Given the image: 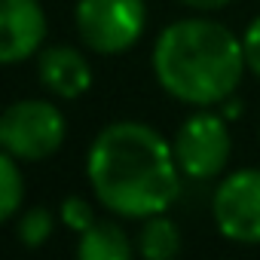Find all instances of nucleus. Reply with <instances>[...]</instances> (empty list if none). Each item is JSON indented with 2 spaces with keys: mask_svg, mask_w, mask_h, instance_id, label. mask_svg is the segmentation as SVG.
Wrapping results in <instances>:
<instances>
[{
  "mask_svg": "<svg viewBox=\"0 0 260 260\" xmlns=\"http://www.w3.org/2000/svg\"><path fill=\"white\" fill-rule=\"evenodd\" d=\"M178 175L175 147L156 128L135 119L101 128L86 156V178L98 202L132 220L169 211L181 190Z\"/></svg>",
  "mask_w": 260,
  "mask_h": 260,
  "instance_id": "nucleus-1",
  "label": "nucleus"
},
{
  "mask_svg": "<svg viewBox=\"0 0 260 260\" xmlns=\"http://www.w3.org/2000/svg\"><path fill=\"white\" fill-rule=\"evenodd\" d=\"M248 61L242 40L211 19H181L169 25L153 46V74L159 86L196 107L223 104L242 83Z\"/></svg>",
  "mask_w": 260,
  "mask_h": 260,
  "instance_id": "nucleus-2",
  "label": "nucleus"
},
{
  "mask_svg": "<svg viewBox=\"0 0 260 260\" xmlns=\"http://www.w3.org/2000/svg\"><path fill=\"white\" fill-rule=\"evenodd\" d=\"M64 116L55 104L40 98H25L7 107L0 116V147L19 162H40L52 156L64 141Z\"/></svg>",
  "mask_w": 260,
  "mask_h": 260,
  "instance_id": "nucleus-3",
  "label": "nucleus"
},
{
  "mask_svg": "<svg viewBox=\"0 0 260 260\" xmlns=\"http://www.w3.org/2000/svg\"><path fill=\"white\" fill-rule=\"evenodd\" d=\"M74 22L89 49L119 55L141 40L147 28V7L144 0H77Z\"/></svg>",
  "mask_w": 260,
  "mask_h": 260,
  "instance_id": "nucleus-4",
  "label": "nucleus"
},
{
  "mask_svg": "<svg viewBox=\"0 0 260 260\" xmlns=\"http://www.w3.org/2000/svg\"><path fill=\"white\" fill-rule=\"evenodd\" d=\"M175 159L181 166V175L193 181H208L217 178L230 159V132L226 122L217 113H193L184 119L178 135L172 141Z\"/></svg>",
  "mask_w": 260,
  "mask_h": 260,
  "instance_id": "nucleus-5",
  "label": "nucleus"
},
{
  "mask_svg": "<svg viewBox=\"0 0 260 260\" xmlns=\"http://www.w3.org/2000/svg\"><path fill=\"white\" fill-rule=\"evenodd\" d=\"M211 214L223 239L260 245V169H242L223 178L214 190Z\"/></svg>",
  "mask_w": 260,
  "mask_h": 260,
  "instance_id": "nucleus-6",
  "label": "nucleus"
},
{
  "mask_svg": "<svg viewBox=\"0 0 260 260\" xmlns=\"http://www.w3.org/2000/svg\"><path fill=\"white\" fill-rule=\"evenodd\" d=\"M46 40V16L40 0H4L0 10V61L16 64L34 55Z\"/></svg>",
  "mask_w": 260,
  "mask_h": 260,
  "instance_id": "nucleus-7",
  "label": "nucleus"
},
{
  "mask_svg": "<svg viewBox=\"0 0 260 260\" xmlns=\"http://www.w3.org/2000/svg\"><path fill=\"white\" fill-rule=\"evenodd\" d=\"M37 77L43 83V89H49L58 98H80L92 89V68L86 61L83 52H77L74 46H46L37 58Z\"/></svg>",
  "mask_w": 260,
  "mask_h": 260,
  "instance_id": "nucleus-8",
  "label": "nucleus"
},
{
  "mask_svg": "<svg viewBox=\"0 0 260 260\" xmlns=\"http://www.w3.org/2000/svg\"><path fill=\"white\" fill-rule=\"evenodd\" d=\"M132 251L135 248L122 233V226L110 220H95L86 233H80V245H77L80 260H128Z\"/></svg>",
  "mask_w": 260,
  "mask_h": 260,
  "instance_id": "nucleus-9",
  "label": "nucleus"
},
{
  "mask_svg": "<svg viewBox=\"0 0 260 260\" xmlns=\"http://www.w3.org/2000/svg\"><path fill=\"white\" fill-rule=\"evenodd\" d=\"M135 251L144 260H169L181 251V233L175 226V220H169L166 214H153L144 217V226L138 233Z\"/></svg>",
  "mask_w": 260,
  "mask_h": 260,
  "instance_id": "nucleus-10",
  "label": "nucleus"
},
{
  "mask_svg": "<svg viewBox=\"0 0 260 260\" xmlns=\"http://www.w3.org/2000/svg\"><path fill=\"white\" fill-rule=\"evenodd\" d=\"M22 199H25V178L19 172V159L4 150V156H0V220L16 217Z\"/></svg>",
  "mask_w": 260,
  "mask_h": 260,
  "instance_id": "nucleus-11",
  "label": "nucleus"
},
{
  "mask_svg": "<svg viewBox=\"0 0 260 260\" xmlns=\"http://www.w3.org/2000/svg\"><path fill=\"white\" fill-rule=\"evenodd\" d=\"M52 226H55V220L46 208H31L16 220V233L25 248H40L52 236Z\"/></svg>",
  "mask_w": 260,
  "mask_h": 260,
  "instance_id": "nucleus-12",
  "label": "nucleus"
},
{
  "mask_svg": "<svg viewBox=\"0 0 260 260\" xmlns=\"http://www.w3.org/2000/svg\"><path fill=\"white\" fill-rule=\"evenodd\" d=\"M61 220H64L68 230H74V233H86V230L95 223V211H92V205H89L86 199H80V196H68V199L61 202Z\"/></svg>",
  "mask_w": 260,
  "mask_h": 260,
  "instance_id": "nucleus-13",
  "label": "nucleus"
},
{
  "mask_svg": "<svg viewBox=\"0 0 260 260\" xmlns=\"http://www.w3.org/2000/svg\"><path fill=\"white\" fill-rule=\"evenodd\" d=\"M242 46H245V61H248V68L260 77V16L248 25L245 37H242Z\"/></svg>",
  "mask_w": 260,
  "mask_h": 260,
  "instance_id": "nucleus-14",
  "label": "nucleus"
},
{
  "mask_svg": "<svg viewBox=\"0 0 260 260\" xmlns=\"http://www.w3.org/2000/svg\"><path fill=\"white\" fill-rule=\"evenodd\" d=\"M184 7H190V10H202V13H211V10H220V7H226L230 0H181Z\"/></svg>",
  "mask_w": 260,
  "mask_h": 260,
  "instance_id": "nucleus-15",
  "label": "nucleus"
}]
</instances>
